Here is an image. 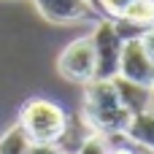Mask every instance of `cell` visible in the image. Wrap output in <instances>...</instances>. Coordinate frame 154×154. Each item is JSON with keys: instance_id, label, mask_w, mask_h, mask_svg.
<instances>
[{"instance_id": "cell-1", "label": "cell", "mask_w": 154, "mask_h": 154, "mask_svg": "<svg viewBox=\"0 0 154 154\" xmlns=\"http://www.w3.org/2000/svg\"><path fill=\"white\" fill-rule=\"evenodd\" d=\"M84 87V122L100 135H125L130 114L122 108L114 84L92 79Z\"/></svg>"}, {"instance_id": "cell-2", "label": "cell", "mask_w": 154, "mask_h": 154, "mask_svg": "<svg viewBox=\"0 0 154 154\" xmlns=\"http://www.w3.org/2000/svg\"><path fill=\"white\" fill-rule=\"evenodd\" d=\"M19 127L32 143H57L68 127V114L46 97H32L19 111Z\"/></svg>"}, {"instance_id": "cell-3", "label": "cell", "mask_w": 154, "mask_h": 154, "mask_svg": "<svg viewBox=\"0 0 154 154\" xmlns=\"http://www.w3.org/2000/svg\"><path fill=\"white\" fill-rule=\"evenodd\" d=\"M89 41L95 51V79L111 81L119 73V57H122V43H125L114 19H100Z\"/></svg>"}, {"instance_id": "cell-4", "label": "cell", "mask_w": 154, "mask_h": 154, "mask_svg": "<svg viewBox=\"0 0 154 154\" xmlns=\"http://www.w3.org/2000/svg\"><path fill=\"white\" fill-rule=\"evenodd\" d=\"M57 70L62 79L76 81V84H89L95 79V51L89 38H79L68 43L57 60Z\"/></svg>"}, {"instance_id": "cell-5", "label": "cell", "mask_w": 154, "mask_h": 154, "mask_svg": "<svg viewBox=\"0 0 154 154\" xmlns=\"http://www.w3.org/2000/svg\"><path fill=\"white\" fill-rule=\"evenodd\" d=\"M127 81H135L141 87H154V62L146 54L141 38H127L122 43V57H119V73Z\"/></svg>"}, {"instance_id": "cell-6", "label": "cell", "mask_w": 154, "mask_h": 154, "mask_svg": "<svg viewBox=\"0 0 154 154\" xmlns=\"http://www.w3.org/2000/svg\"><path fill=\"white\" fill-rule=\"evenodd\" d=\"M35 8L41 11L43 19L54 24H73V22H87V19H103L97 16L95 5L89 0H35Z\"/></svg>"}, {"instance_id": "cell-7", "label": "cell", "mask_w": 154, "mask_h": 154, "mask_svg": "<svg viewBox=\"0 0 154 154\" xmlns=\"http://www.w3.org/2000/svg\"><path fill=\"white\" fill-rule=\"evenodd\" d=\"M114 89H116V97L122 103V108L133 116V114H141V111H149V95H152V87H141L135 81H127L122 76H114L111 79Z\"/></svg>"}, {"instance_id": "cell-8", "label": "cell", "mask_w": 154, "mask_h": 154, "mask_svg": "<svg viewBox=\"0 0 154 154\" xmlns=\"http://www.w3.org/2000/svg\"><path fill=\"white\" fill-rule=\"evenodd\" d=\"M125 138H130L133 143L154 152V114L152 111L133 114L130 122H127V127H125Z\"/></svg>"}, {"instance_id": "cell-9", "label": "cell", "mask_w": 154, "mask_h": 154, "mask_svg": "<svg viewBox=\"0 0 154 154\" xmlns=\"http://www.w3.org/2000/svg\"><path fill=\"white\" fill-rule=\"evenodd\" d=\"M27 149H30V138L19 125L11 127L5 135H0V154H27Z\"/></svg>"}, {"instance_id": "cell-10", "label": "cell", "mask_w": 154, "mask_h": 154, "mask_svg": "<svg viewBox=\"0 0 154 154\" xmlns=\"http://www.w3.org/2000/svg\"><path fill=\"white\" fill-rule=\"evenodd\" d=\"M108 152H111L108 141H106L100 133H89V135L79 143V149L73 154H108Z\"/></svg>"}, {"instance_id": "cell-11", "label": "cell", "mask_w": 154, "mask_h": 154, "mask_svg": "<svg viewBox=\"0 0 154 154\" xmlns=\"http://www.w3.org/2000/svg\"><path fill=\"white\" fill-rule=\"evenodd\" d=\"M130 0H97V8L106 14V16H111V19H116L122 11H125V5H127Z\"/></svg>"}, {"instance_id": "cell-12", "label": "cell", "mask_w": 154, "mask_h": 154, "mask_svg": "<svg viewBox=\"0 0 154 154\" xmlns=\"http://www.w3.org/2000/svg\"><path fill=\"white\" fill-rule=\"evenodd\" d=\"M27 154H65V149H62L60 143H32V141H30Z\"/></svg>"}, {"instance_id": "cell-13", "label": "cell", "mask_w": 154, "mask_h": 154, "mask_svg": "<svg viewBox=\"0 0 154 154\" xmlns=\"http://www.w3.org/2000/svg\"><path fill=\"white\" fill-rule=\"evenodd\" d=\"M138 38H141V43H143L146 54L152 57V62H154V24H152V27H146V30H143Z\"/></svg>"}, {"instance_id": "cell-14", "label": "cell", "mask_w": 154, "mask_h": 154, "mask_svg": "<svg viewBox=\"0 0 154 154\" xmlns=\"http://www.w3.org/2000/svg\"><path fill=\"white\" fill-rule=\"evenodd\" d=\"M149 111L154 114V87H152V95H149Z\"/></svg>"}]
</instances>
